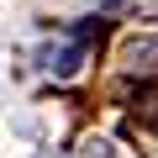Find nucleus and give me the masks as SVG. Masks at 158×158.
<instances>
[{"label": "nucleus", "mask_w": 158, "mask_h": 158, "mask_svg": "<svg viewBox=\"0 0 158 158\" xmlns=\"http://www.w3.org/2000/svg\"><path fill=\"white\" fill-rule=\"evenodd\" d=\"M100 6H116V0H100Z\"/></svg>", "instance_id": "nucleus-4"}, {"label": "nucleus", "mask_w": 158, "mask_h": 158, "mask_svg": "<svg viewBox=\"0 0 158 158\" xmlns=\"http://www.w3.org/2000/svg\"><path fill=\"white\" fill-rule=\"evenodd\" d=\"M132 132H137V142H142V153H148V158H158V121H142V127L132 121Z\"/></svg>", "instance_id": "nucleus-3"}, {"label": "nucleus", "mask_w": 158, "mask_h": 158, "mask_svg": "<svg viewBox=\"0 0 158 158\" xmlns=\"http://www.w3.org/2000/svg\"><path fill=\"white\" fill-rule=\"evenodd\" d=\"M121 63L137 74V79H158V32H142L121 48Z\"/></svg>", "instance_id": "nucleus-1"}, {"label": "nucleus", "mask_w": 158, "mask_h": 158, "mask_svg": "<svg viewBox=\"0 0 158 158\" xmlns=\"http://www.w3.org/2000/svg\"><path fill=\"white\" fill-rule=\"evenodd\" d=\"M79 58H85V42H63V48H48V53H42V69H53V74H74Z\"/></svg>", "instance_id": "nucleus-2"}]
</instances>
